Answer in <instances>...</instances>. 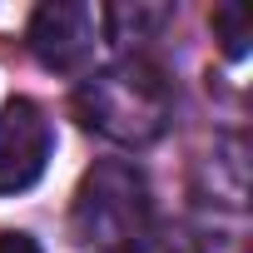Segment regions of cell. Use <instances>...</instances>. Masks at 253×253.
<instances>
[{"mask_svg":"<svg viewBox=\"0 0 253 253\" xmlns=\"http://www.w3.org/2000/svg\"><path fill=\"white\" fill-rule=\"evenodd\" d=\"M75 114L99 129L114 144H154L169 119H174V89L164 80L159 65L139 60V55H124L104 70H94L89 80H80L75 89Z\"/></svg>","mask_w":253,"mask_h":253,"instance_id":"1","label":"cell"},{"mask_svg":"<svg viewBox=\"0 0 253 253\" xmlns=\"http://www.w3.org/2000/svg\"><path fill=\"white\" fill-rule=\"evenodd\" d=\"M134 253H209V248H204L189 228H164V233H154V228H149V233L139 238V248H134Z\"/></svg>","mask_w":253,"mask_h":253,"instance_id":"7","label":"cell"},{"mask_svg":"<svg viewBox=\"0 0 253 253\" xmlns=\"http://www.w3.org/2000/svg\"><path fill=\"white\" fill-rule=\"evenodd\" d=\"M0 253H40V243L30 233H0Z\"/></svg>","mask_w":253,"mask_h":253,"instance_id":"8","label":"cell"},{"mask_svg":"<svg viewBox=\"0 0 253 253\" xmlns=\"http://www.w3.org/2000/svg\"><path fill=\"white\" fill-rule=\"evenodd\" d=\"M164 20H169L164 5H109L104 10V35L119 40V45H129V40H149Z\"/></svg>","mask_w":253,"mask_h":253,"instance_id":"5","label":"cell"},{"mask_svg":"<svg viewBox=\"0 0 253 253\" xmlns=\"http://www.w3.org/2000/svg\"><path fill=\"white\" fill-rule=\"evenodd\" d=\"M50 149L55 134L45 109L35 99H10L0 109V194H25L30 184H40Z\"/></svg>","mask_w":253,"mask_h":253,"instance_id":"3","label":"cell"},{"mask_svg":"<svg viewBox=\"0 0 253 253\" xmlns=\"http://www.w3.org/2000/svg\"><path fill=\"white\" fill-rule=\"evenodd\" d=\"M149 184L124 159H99L70 204V228L84 253H134L149 233Z\"/></svg>","mask_w":253,"mask_h":253,"instance_id":"2","label":"cell"},{"mask_svg":"<svg viewBox=\"0 0 253 253\" xmlns=\"http://www.w3.org/2000/svg\"><path fill=\"white\" fill-rule=\"evenodd\" d=\"M213 40L223 45L228 60H243L248 55V10L243 5H218L213 10Z\"/></svg>","mask_w":253,"mask_h":253,"instance_id":"6","label":"cell"},{"mask_svg":"<svg viewBox=\"0 0 253 253\" xmlns=\"http://www.w3.org/2000/svg\"><path fill=\"white\" fill-rule=\"evenodd\" d=\"M30 55L45 65V70H60V75H80L89 60H94V10L80 5V0H45V5L30 15Z\"/></svg>","mask_w":253,"mask_h":253,"instance_id":"4","label":"cell"}]
</instances>
